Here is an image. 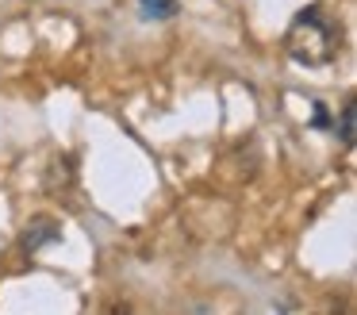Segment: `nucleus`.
I'll return each mask as SVG.
<instances>
[{
  "mask_svg": "<svg viewBox=\"0 0 357 315\" xmlns=\"http://www.w3.org/2000/svg\"><path fill=\"white\" fill-rule=\"evenodd\" d=\"M142 4H146V15H158V20L177 15V0H142Z\"/></svg>",
  "mask_w": 357,
  "mask_h": 315,
  "instance_id": "nucleus-4",
  "label": "nucleus"
},
{
  "mask_svg": "<svg viewBox=\"0 0 357 315\" xmlns=\"http://www.w3.org/2000/svg\"><path fill=\"white\" fill-rule=\"evenodd\" d=\"M284 50L300 66H331L342 50V27L326 8H300L284 31Z\"/></svg>",
  "mask_w": 357,
  "mask_h": 315,
  "instance_id": "nucleus-1",
  "label": "nucleus"
},
{
  "mask_svg": "<svg viewBox=\"0 0 357 315\" xmlns=\"http://www.w3.org/2000/svg\"><path fill=\"white\" fill-rule=\"evenodd\" d=\"M62 238V223L54 219V215H35L31 223H27V230H24V250H43L47 242H58Z\"/></svg>",
  "mask_w": 357,
  "mask_h": 315,
  "instance_id": "nucleus-2",
  "label": "nucleus"
},
{
  "mask_svg": "<svg viewBox=\"0 0 357 315\" xmlns=\"http://www.w3.org/2000/svg\"><path fill=\"white\" fill-rule=\"evenodd\" d=\"M354 119H357V108L354 104H346V108H342V127H338V138H342V142H354Z\"/></svg>",
  "mask_w": 357,
  "mask_h": 315,
  "instance_id": "nucleus-3",
  "label": "nucleus"
}]
</instances>
